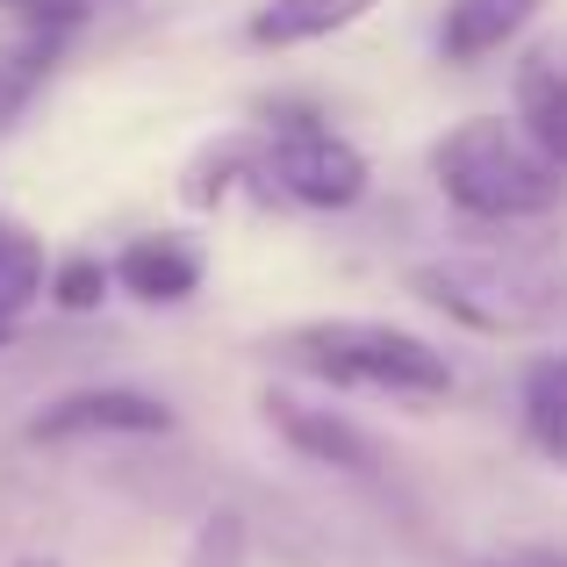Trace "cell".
Wrapping results in <instances>:
<instances>
[{
    "label": "cell",
    "instance_id": "5",
    "mask_svg": "<svg viewBox=\"0 0 567 567\" xmlns=\"http://www.w3.org/2000/svg\"><path fill=\"white\" fill-rule=\"evenodd\" d=\"M173 402L144 388H72L29 416V445H65V439H166Z\"/></svg>",
    "mask_w": 567,
    "mask_h": 567
},
{
    "label": "cell",
    "instance_id": "9",
    "mask_svg": "<svg viewBox=\"0 0 567 567\" xmlns=\"http://www.w3.org/2000/svg\"><path fill=\"white\" fill-rule=\"evenodd\" d=\"M539 8L546 0H453V8H445V58H453V65H474V58L503 51Z\"/></svg>",
    "mask_w": 567,
    "mask_h": 567
},
{
    "label": "cell",
    "instance_id": "8",
    "mask_svg": "<svg viewBox=\"0 0 567 567\" xmlns=\"http://www.w3.org/2000/svg\"><path fill=\"white\" fill-rule=\"evenodd\" d=\"M381 0H266L251 14V43L259 51H295V43H317V37H338V29L367 22Z\"/></svg>",
    "mask_w": 567,
    "mask_h": 567
},
{
    "label": "cell",
    "instance_id": "1",
    "mask_svg": "<svg viewBox=\"0 0 567 567\" xmlns=\"http://www.w3.org/2000/svg\"><path fill=\"white\" fill-rule=\"evenodd\" d=\"M431 173H439L445 202L467 208L482 223H525V216H554L560 208V166L525 137L511 130L503 115H474V123L445 130L439 152H431Z\"/></svg>",
    "mask_w": 567,
    "mask_h": 567
},
{
    "label": "cell",
    "instance_id": "19",
    "mask_svg": "<svg viewBox=\"0 0 567 567\" xmlns=\"http://www.w3.org/2000/svg\"><path fill=\"white\" fill-rule=\"evenodd\" d=\"M22 567H58V560H51V554H29V560H22Z\"/></svg>",
    "mask_w": 567,
    "mask_h": 567
},
{
    "label": "cell",
    "instance_id": "3",
    "mask_svg": "<svg viewBox=\"0 0 567 567\" xmlns=\"http://www.w3.org/2000/svg\"><path fill=\"white\" fill-rule=\"evenodd\" d=\"M410 295L431 309H445L453 323L482 338H532L554 323V288L525 266H503V259H431L410 266Z\"/></svg>",
    "mask_w": 567,
    "mask_h": 567
},
{
    "label": "cell",
    "instance_id": "10",
    "mask_svg": "<svg viewBox=\"0 0 567 567\" xmlns=\"http://www.w3.org/2000/svg\"><path fill=\"white\" fill-rule=\"evenodd\" d=\"M517 109H525V137L567 173V72L554 65V58L525 65V80H517Z\"/></svg>",
    "mask_w": 567,
    "mask_h": 567
},
{
    "label": "cell",
    "instance_id": "6",
    "mask_svg": "<svg viewBox=\"0 0 567 567\" xmlns=\"http://www.w3.org/2000/svg\"><path fill=\"white\" fill-rule=\"evenodd\" d=\"M259 410H266V424H274L302 460H317V467H338V474H374L381 467L374 439H367L352 416L317 410V402H295V395H266Z\"/></svg>",
    "mask_w": 567,
    "mask_h": 567
},
{
    "label": "cell",
    "instance_id": "2",
    "mask_svg": "<svg viewBox=\"0 0 567 567\" xmlns=\"http://www.w3.org/2000/svg\"><path fill=\"white\" fill-rule=\"evenodd\" d=\"M280 360L331 388H374V395H410V402L453 395V360L431 338L395 331V323H360V317L302 323L280 338Z\"/></svg>",
    "mask_w": 567,
    "mask_h": 567
},
{
    "label": "cell",
    "instance_id": "11",
    "mask_svg": "<svg viewBox=\"0 0 567 567\" xmlns=\"http://www.w3.org/2000/svg\"><path fill=\"white\" fill-rule=\"evenodd\" d=\"M51 288V259H43V237L29 230V223H8L0 216V323L14 331V317H22L37 295Z\"/></svg>",
    "mask_w": 567,
    "mask_h": 567
},
{
    "label": "cell",
    "instance_id": "14",
    "mask_svg": "<svg viewBox=\"0 0 567 567\" xmlns=\"http://www.w3.org/2000/svg\"><path fill=\"white\" fill-rule=\"evenodd\" d=\"M109 288H115V266H101V259H86V251H80V259L51 266V288H43V295H51L65 317H86V309L109 302Z\"/></svg>",
    "mask_w": 567,
    "mask_h": 567
},
{
    "label": "cell",
    "instance_id": "13",
    "mask_svg": "<svg viewBox=\"0 0 567 567\" xmlns=\"http://www.w3.org/2000/svg\"><path fill=\"white\" fill-rule=\"evenodd\" d=\"M58 51H65V37H37V29H29L14 51H0V137H8V130L29 115V101L43 94Z\"/></svg>",
    "mask_w": 567,
    "mask_h": 567
},
{
    "label": "cell",
    "instance_id": "16",
    "mask_svg": "<svg viewBox=\"0 0 567 567\" xmlns=\"http://www.w3.org/2000/svg\"><path fill=\"white\" fill-rule=\"evenodd\" d=\"M14 29H37V37H72V29L94 14V0H0Z\"/></svg>",
    "mask_w": 567,
    "mask_h": 567
},
{
    "label": "cell",
    "instance_id": "15",
    "mask_svg": "<svg viewBox=\"0 0 567 567\" xmlns=\"http://www.w3.org/2000/svg\"><path fill=\"white\" fill-rule=\"evenodd\" d=\"M245 554H251L245 517H237V511H208V517H202V532H194L187 567H245Z\"/></svg>",
    "mask_w": 567,
    "mask_h": 567
},
{
    "label": "cell",
    "instance_id": "12",
    "mask_svg": "<svg viewBox=\"0 0 567 567\" xmlns=\"http://www.w3.org/2000/svg\"><path fill=\"white\" fill-rule=\"evenodd\" d=\"M525 431L554 467H567V352L525 367Z\"/></svg>",
    "mask_w": 567,
    "mask_h": 567
},
{
    "label": "cell",
    "instance_id": "18",
    "mask_svg": "<svg viewBox=\"0 0 567 567\" xmlns=\"http://www.w3.org/2000/svg\"><path fill=\"white\" fill-rule=\"evenodd\" d=\"M511 567H567V560H560V554H546V546H525V554H517Z\"/></svg>",
    "mask_w": 567,
    "mask_h": 567
},
{
    "label": "cell",
    "instance_id": "17",
    "mask_svg": "<svg viewBox=\"0 0 567 567\" xmlns=\"http://www.w3.org/2000/svg\"><path fill=\"white\" fill-rule=\"evenodd\" d=\"M245 166H251L245 144H223V152H208L202 166L187 173V187H181V194H187V208H216V202H223V187H230V173H245Z\"/></svg>",
    "mask_w": 567,
    "mask_h": 567
},
{
    "label": "cell",
    "instance_id": "4",
    "mask_svg": "<svg viewBox=\"0 0 567 567\" xmlns=\"http://www.w3.org/2000/svg\"><path fill=\"white\" fill-rule=\"evenodd\" d=\"M259 173L302 208H352L367 194V158L331 130H280L266 144Z\"/></svg>",
    "mask_w": 567,
    "mask_h": 567
},
{
    "label": "cell",
    "instance_id": "7",
    "mask_svg": "<svg viewBox=\"0 0 567 567\" xmlns=\"http://www.w3.org/2000/svg\"><path fill=\"white\" fill-rule=\"evenodd\" d=\"M115 288L152 302V309H173L202 288V251L187 237H130L123 259H115Z\"/></svg>",
    "mask_w": 567,
    "mask_h": 567
}]
</instances>
